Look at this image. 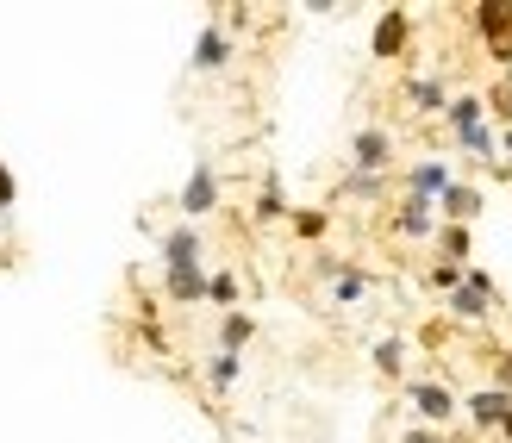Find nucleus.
Returning a JSON list of instances; mask_svg holds the SVG:
<instances>
[{"mask_svg": "<svg viewBox=\"0 0 512 443\" xmlns=\"http://www.w3.org/2000/svg\"><path fill=\"white\" fill-rule=\"evenodd\" d=\"M494 300H500V294H494V275L469 263L463 288L450 294V312H456V319H463V325H481V319H494Z\"/></svg>", "mask_w": 512, "mask_h": 443, "instance_id": "obj_1", "label": "nucleus"}, {"mask_svg": "<svg viewBox=\"0 0 512 443\" xmlns=\"http://www.w3.org/2000/svg\"><path fill=\"white\" fill-rule=\"evenodd\" d=\"M182 225H194V219H207V213H219V169L213 163H194V175L182 181Z\"/></svg>", "mask_w": 512, "mask_h": 443, "instance_id": "obj_2", "label": "nucleus"}, {"mask_svg": "<svg viewBox=\"0 0 512 443\" xmlns=\"http://www.w3.org/2000/svg\"><path fill=\"white\" fill-rule=\"evenodd\" d=\"M475 32L488 38V50L512 75V0H481V7H475Z\"/></svg>", "mask_w": 512, "mask_h": 443, "instance_id": "obj_3", "label": "nucleus"}, {"mask_svg": "<svg viewBox=\"0 0 512 443\" xmlns=\"http://www.w3.org/2000/svg\"><path fill=\"white\" fill-rule=\"evenodd\" d=\"M406 400H413L419 425H431V431H438V425H450L456 412H463V400H456L444 381H413V387H406Z\"/></svg>", "mask_w": 512, "mask_h": 443, "instance_id": "obj_4", "label": "nucleus"}, {"mask_svg": "<svg viewBox=\"0 0 512 443\" xmlns=\"http://www.w3.org/2000/svg\"><path fill=\"white\" fill-rule=\"evenodd\" d=\"M350 163H356V175H388L394 169V138L381 132V125H363V132L350 138Z\"/></svg>", "mask_w": 512, "mask_h": 443, "instance_id": "obj_5", "label": "nucleus"}, {"mask_svg": "<svg viewBox=\"0 0 512 443\" xmlns=\"http://www.w3.org/2000/svg\"><path fill=\"white\" fill-rule=\"evenodd\" d=\"M406 38H413V13H406V7H388V13L375 19V38H369L375 63H394L400 50H406Z\"/></svg>", "mask_w": 512, "mask_h": 443, "instance_id": "obj_6", "label": "nucleus"}, {"mask_svg": "<svg viewBox=\"0 0 512 443\" xmlns=\"http://www.w3.org/2000/svg\"><path fill=\"white\" fill-rule=\"evenodd\" d=\"M225 63H232V32H225L219 19H207V25H200V38H194V69L200 75H219Z\"/></svg>", "mask_w": 512, "mask_h": 443, "instance_id": "obj_7", "label": "nucleus"}, {"mask_svg": "<svg viewBox=\"0 0 512 443\" xmlns=\"http://www.w3.org/2000/svg\"><path fill=\"white\" fill-rule=\"evenodd\" d=\"M450 181H456V169H450V163H438V156H425V163L406 169V188H413L419 200H431V206L450 194Z\"/></svg>", "mask_w": 512, "mask_h": 443, "instance_id": "obj_8", "label": "nucleus"}, {"mask_svg": "<svg viewBox=\"0 0 512 443\" xmlns=\"http://www.w3.org/2000/svg\"><path fill=\"white\" fill-rule=\"evenodd\" d=\"M394 231H400V238H438V206L419 200V194H406L394 206Z\"/></svg>", "mask_w": 512, "mask_h": 443, "instance_id": "obj_9", "label": "nucleus"}, {"mask_svg": "<svg viewBox=\"0 0 512 443\" xmlns=\"http://www.w3.org/2000/svg\"><path fill=\"white\" fill-rule=\"evenodd\" d=\"M463 412L475 419V431H500V419L512 412V400L500 394V387H475V394L463 400Z\"/></svg>", "mask_w": 512, "mask_h": 443, "instance_id": "obj_10", "label": "nucleus"}, {"mask_svg": "<svg viewBox=\"0 0 512 443\" xmlns=\"http://www.w3.org/2000/svg\"><path fill=\"white\" fill-rule=\"evenodd\" d=\"M200 231L194 225H175V231H163V269H194L200 263Z\"/></svg>", "mask_w": 512, "mask_h": 443, "instance_id": "obj_11", "label": "nucleus"}, {"mask_svg": "<svg viewBox=\"0 0 512 443\" xmlns=\"http://www.w3.org/2000/svg\"><path fill=\"white\" fill-rule=\"evenodd\" d=\"M163 294L175 300V306H200L207 300V269H163Z\"/></svg>", "mask_w": 512, "mask_h": 443, "instance_id": "obj_12", "label": "nucleus"}, {"mask_svg": "<svg viewBox=\"0 0 512 443\" xmlns=\"http://www.w3.org/2000/svg\"><path fill=\"white\" fill-rule=\"evenodd\" d=\"M438 213L450 225H475L481 219V188H469V181H450V194L438 200Z\"/></svg>", "mask_w": 512, "mask_h": 443, "instance_id": "obj_13", "label": "nucleus"}, {"mask_svg": "<svg viewBox=\"0 0 512 443\" xmlns=\"http://www.w3.org/2000/svg\"><path fill=\"white\" fill-rule=\"evenodd\" d=\"M250 213H256V225H281V219L294 213V206H288V194H281V175H263V194H256V206H250Z\"/></svg>", "mask_w": 512, "mask_h": 443, "instance_id": "obj_14", "label": "nucleus"}, {"mask_svg": "<svg viewBox=\"0 0 512 443\" xmlns=\"http://www.w3.org/2000/svg\"><path fill=\"white\" fill-rule=\"evenodd\" d=\"M444 119H450V132L463 138V132H475V125H488V107H481V94H456L444 107Z\"/></svg>", "mask_w": 512, "mask_h": 443, "instance_id": "obj_15", "label": "nucleus"}, {"mask_svg": "<svg viewBox=\"0 0 512 443\" xmlns=\"http://www.w3.org/2000/svg\"><path fill=\"white\" fill-rule=\"evenodd\" d=\"M238 375H244V356H232V350H213L207 356V387H213V394H232Z\"/></svg>", "mask_w": 512, "mask_h": 443, "instance_id": "obj_16", "label": "nucleus"}, {"mask_svg": "<svg viewBox=\"0 0 512 443\" xmlns=\"http://www.w3.org/2000/svg\"><path fill=\"white\" fill-rule=\"evenodd\" d=\"M256 337V319L250 312H225L219 319V350H232V356H244V344Z\"/></svg>", "mask_w": 512, "mask_h": 443, "instance_id": "obj_17", "label": "nucleus"}, {"mask_svg": "<svg viewBox=\"0 0 512 443\" xmlns=\"http://www.w3.org/2000/svg\"><path fill=\"white\" fill-rule=\"evenodd\" d=\"M406 94H413L419 113H444V107H450V94H444L438 75H419V82H406Z\"/></svg>", "mask_w": 512, "mask_h": 443, "instance_id": "obj_18", "label": "nucleus"}, {"mask_svg": "<svg viewBox=\"0 0 512 443\" xmlns=\"http://www.w3.org/2000/svg\"><path fill=\"white\" fill-rule=\"evenodd\" d=\"M294 219V238H306V244H319L325 231H331V213L325 206H300V213H288Z\"/></svg>", "mask_w": 512, "mask_h": 443, "instance_id": "obj_19", "label": "nucleus"}, {"mask_svg": "<svg viewBox=\"0 0 512 443\" xmlns=\"http://www.w3.org/2000/svg\"><path fill=\"white\" fill-rule=\"evenodd\" d=\"M438 250H444V263L469 269V225H438Z\"/></svg>", "mask_w": 512, "mask_h": 443, "instance_id": "obj_20", "label": "nucleus"}, {"mask_svg": "<svg viewBox=\"0 0 512 443\" xmlns=\"http://www.w3.org/2000/svg\"><path fill=\"white\" fill-rule=\"evenodd\" d=\"M363 294H369V275L363 269H344L338 281H331V300H338V306H356Z\"/></svg>", "mask_w": 512, "mask_h": 443, "instance_id": "obj_21", "label": "nucleus"}, {"mask_svg": "<svg viewBox=\"0 0 512 443\" xmlns=\"http://www.w3.org/2000/svg\"><path fill=\"white\" fill-rule=\"evenodd\" d=\"M375 369L388 381H400V369H406V344H400V337H381V344H375Z\"/></svg>", "mask_w": 512, "mask_h": 443, "instance_id": "obj_22", "label": "nucleus"}, {"mask_svg": "<svg viewBox=\"0 0 512 443\" xmlns=\"http://www.w3.org/2000/svg\"><path fill=\"white\" fill-rule=\"evenodd\" d=\"M207 300H213V306H225V312H238V275H232V269L207 275Z\"/></svg>", "mask_w": 512, "mask_h": 443, "instance_id": "obj_23", "label": "nucleus"}, {"mask_svg": "<svg viewBox=\"0 0 512 443\" xmlns=\"http://www.w3.org/2000/svg\"><path fill=\"white\" fill-rule=\"evenodd\" d=\"M481 107H488L494 119H506V125H512V75H500V88H494V94H481Z\"/></svg>", "mask_w": 512, "mask_h": 443, "instance_id": "obj_24", "label": "nucleus"}, {"mask_svg": "<svg viewBox=\"0 0 512 443\" xmlns=\"http://www.w3.org/2000/svg\"><path fill=\"white\" fill-rule=\"evenodd\" d=\"M463 263H431V288H438V294H456V288H463Z\"/></svg>", "mask_w": 512, "mask_h": 443, "instance_id": "obj_25", "label": "nucleus"}, {"mask_svg": "<svg viewBox=\"0 0 512 443\" xmlns=\"http://www.w3.org/2000/svg\"><path fill=\"white\" fill-rule=\"evenodd\" d=\"M344 194H356V200H375V194H381V175H356V169H350V175H344Z\"/></svg>", "mask_w": 512, "mask_h": 443, "instance_id": "obj_26", "label": "nucleus"}, {"mask_svg": "<svg viewBox=\"0 0 512 443\" xmlns=\"http://www.w3.org/2000/svg\"><path fill=\"white\" fill-rule=\"evenodd\" d=\"M494 387L512 400V350H500V356H494Z\"/></svg>", "mask_w": 512, "mask_h": 443, "instance_id": "obj_27", "label": "nucleus"}, {"mask_svg": "<svg viewBox=\"0 0 512 443\" xmlns=\"http://www.w3.org/2000/svg\"><path fill=\"white\" fill-rule=\"evenodd\" d=\"M13 200H19V181H13V169H7V163H0V213H7Z\"/></svg>", "mask_w": 512, "mask_h": 443, "instance_id": "obj_28", "label": "nucleus"}, {"mask_svg": "<svg viewBox=\"0 0 512 443\" xmlns=\"http://www.w3.org/2000/svg\"><path fill=\"white\" fill-rule=\"evenodd\" d=\"M406 443H450V437H438L431 425H413V431H406Z\"/></svg>", "mask_w": 512, "mask_h": 443, "instance_id": "obj_29", "label": "nucleus"}, {"mask_svg": "<svg viewBox=\"0 0 512 443\" xmlns=\"http://www.w3.org/2000/svg\"><path fill=\"white\" fill-rule=\"evenodd\" d=\"M500 156H512V125H506V132H500Z\"/></svg>", "mask_w": 512, "mask_h": 443, "instance_id": "obj_30", "label": "nucleus"}, {"mask_svg": "<svg viewBox=\"0 0 512 443\" xmlns=\"http://www.w3.org/2000/svg\"><path fill=\"white\" fill-rule=\"evenodd\" d=\"M500 437H506V443H512V412H506V419H500Z\"/></svg>", "mask_w": 512, "mask_h": 443, "instance_id": "obj_31", "label": "nucleus"}]
</instances>
